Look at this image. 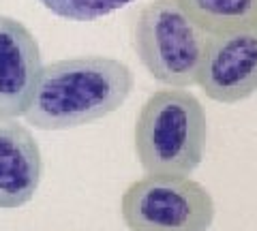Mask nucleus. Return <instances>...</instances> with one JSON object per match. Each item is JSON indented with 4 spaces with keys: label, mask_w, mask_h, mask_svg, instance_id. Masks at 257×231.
I'll return each instance as SVG.
<instances>
[{
    "label": "nucleus",
    "mask_w": 257,
    "mask_h": 231,
    "mask_svg": "<svg viewBox=\"0 0 257 231\" xmlns=\"http://www.w3.org/2000/svg\"><path fill=\"white\" fill-rule=\"evenodd\" d=\"M208 37L178 0H150L135 15L133 50L152 79L167 88L197 84Z\"/></svg>",
    "instance_id": "7ed1b4c3"
},
{
    "label": "nucleus",
    "mask_w": 257,
    "mask_h": 231,
    "mask_svg": "<svg viewBox=\"0 0 257 231\" xmlns=\"http://www.w3.org/2000/svg\"><path fill=\"white\" fill-rule=\"evenodd\" d=\"M43 73L37 37L20 20L0 15V116L22 118Z\"/></svg>",
    "instance_id": "423d86ee"
},
{
    "label": "nucleus",
    "mask_w": 257,
    "mask_h": 231,
    "mask_svg": "<svg viewBox=\"0 0 257 231\" xmlns=\"http://www.w3.org/2000/svg\"><path fill=\"white\" fill-rule=\"evenodd\" d=\"M131 3L133 0H41L47 11L71 22H94Z\"/></svg>",
    "instance_id": "1a4fd4ad"
},
{
    "label": "nucleus",
    "mask_w": 257,
    "mask_h": 231,
    "mask_svg": "<svg viewBox=\"0 0 257 231\" xmlns=\"http://www.w3.org/2000/svg\"><path fill=\"white\" fill-rule=\"evenodd\" d=\"M255 30H257V22H255Z\"/></svg>",
    "instance_id": "9d476101"
},
{
    "label": "nucleus",
    "mask_w": 257,
    "mask_h": 231,
    "mask_svg": "<svg viewBox=\"0 0 257 231\" xmlns=\"http://www.w3.org/2000/svg\"><path fill=\"white\" fill-rule=\"evenodd\" d=\"M182 11L208 37L255 28L257 0H178Z\"/></svg>",
    "instance_id": "6e6552de"
},
{
    "label": "nucleus",
    "mask_w": 257,
    "mask_h": 231,
    "mask_svg": "<svg viewBox=\"0 0 257 231\" xmlns=\"http://www.w3.org/2000/svg\"><path fill=\"white\" fill-rule=\"evenodd\" d=\"M197 86L223 105H236L257 92V30H236L208 39Z\"/></svg>",
    "instance_id": "39448f33"
},
{
    "label": "nucleus",
    "mask_w": 257,
    "mask_h": 231,
    "mask_svg": "<svg viewBox=\"0 0 257 231\" xmlns=\"http://www.w3.org/2000/svg\"><path fill=\"white\" fill-rule=\"evenodd\" d=\"M135 88V75L109 56H75L43 67L24 114L39 131H69L114 114Z\"/></svg>",
    "instance_id": "f257e3e1"
},
{
    "label": "nucleus",
    "mask_w": 257,
    "mask_h": 231,
    "mask_svg": "<svg viewBox=\"0 0 257 231\" xmlns=\"http://www.w3.org/2000/svg\"><path fill=\"white\" fill-rule=\"evenodd\" d=\"M43 180L41 148L26 124L0 116V210H18L35 199Z\"/></svg>",
    "instance_id": "0eeeda50"
},
{
    "label": "nucleus",
    "mask_w": 257,
    "mask_h": 231,
    "mask_svg": "<svg viewBox=\"0 0 257 231\" xmlns=\"http://www.w3.org/2000/svg\"><path fill=\"white\" fill-rule=\"evenodd\" d=\"M214 197L191 176L146 173L120 197V216L128 231H210Z\"/></svg>",
    "instance_id": "20e7f679"
},
{
    "label": "nucleus",
    "mask_w": 257,
    "mask_h": 231,
    "mask_svg": "<svg viewBox=\"0 0 257 231\" xmlns=\"http://www.w3.org/2000/svg\"><path fill=\"white\" fill-rule=\"evenodd\" d=\"M206 139L204 105L187 88L152 92L135 120L133 146L144 173L191 176L204 161Z\"/></svg>",
    "instance_id": "f03ea898"
}]
</instances>
